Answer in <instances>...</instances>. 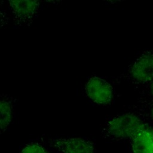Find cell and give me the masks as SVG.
Returning <instances> with one entry per match:
<instances>
[{"instance_id":"6da1fadb","label":"cell","mask_w":153,"mask_h":153,"mask_svg":"<svg viewBox=\"0 0 153 153\" xmlns=\"http://www.w3.org/2000/svg\"><path fill=\"white\" fill-rule=\"evenodd\" d=\"M146 126L143 121L133 113H124L111 119L103 132L107 137L115 139L131 138Z\"/></svg>"},{"instance_id":"7a4b0ae2","label":"cell","mask_w":153,"mask_h":153,"mask_svg":"<svg viewBox=\"0 0 153 153\" xmlns=\"http://www.w3.org/2000/svg\"><path fill=\"white\" fill-rule=\"evenodd\" d=\"M14 24L17 26L30 25L36 19L40 8L38 1H9Z\"/></svg>"},{"instance_id":"3957f363","label":"cell","mask_w":153,"mask_h":153,"mask_svg":"<svg viewBox=\"0 0 153 153\" xmlns=\"http://www.w3.org/2000/svg\"><path fill=\"white\" fill-rule=\"evenodd\" d=\"M129 77L135 83L149 84L153 81V50L140 54L132 63Z\"/></svg>"},{"instance_id":"277c9868","label":"cell","mask_w":153,"mask_h":153,"mask_svg":"<svg viewBox=\"0 0 153 153\" xmlns=\"http://www.w3.org/2000/svg\"><path fill=\"white\" fill-rule=\"evenodd\" d=\"M86 94L94 103L105 105L110 103L114 96L112 85L106 80L98 76L88 79L85 86Z\"/></svg>"},{"instance_id":"5b68a950","label":"cell","mask_w":153,"mask_h":153,"mask_svg":"<svg viewBox=\"0 0 153 153\" xmlns=\"http://www.w3.org/2000/svg\"><path fill=\"white\" fill-rule=\"evenodd\" d=\"M50 145L60 153H96L93 144L81 137L52 139Z\"/></svg>"},{"instance_id":"8992f818","label":"cell","mask_w":153,"mask_h":153,"mask_svg":"<svg viewBox=\"0 0 153 153\" xmlns=\"http://www.w3.org/2000/svg\"><path fill=\"white\" fill-rule=\"evenodd\" d=\"M133 153H153V130L146 126L131 138Z\"/></svg>"},{"instance_id":"52a82bcc","label":"cell","mask_w":153,"mask_h":153,"mask_svg":"<svg viewBox=\"0 0 153 153\" xmlns=\"http://www.w3.org/2000/svg\"><path fill=\"white\" fill-rule=\"evenodd\" d=\"M14 102L11 96L0 95V133L5 131L12 121Z\"/></svg>"},{"instance_id":"ba28073f","label":"cell","mask_w":153,"mask_h":153,"mask_svg":"<svg viewBox=\"0 0 153 153\" xmlns=\"http://www.w3.org/2000/svg\"><path fill=\"white\" fill-rule=\"evenodd\" d=\"M20 153H48V152L41 144L32 142L23 147Z\"/></svg>"},{"instance_id":"9c48e42d","label":"cell","mask_w":153,"mask_h":153,"mask_svg":"<svg viewBox=\"0 0 153 153\" xmlns=\"http://www.w3.org/2000/svg\"><path fill=\"white\" fill-rule=\"evenodd\" d=\"M9 22V17L5 9L2 5L0 4V30L8 24Z\"/></svg>"},{"instance_id":"30bf717a","label":"cell","mask_w":153,"mask_h":153,"mask_svg":"<svg viewBox=\"0 0 153 153\" xmlns=\"http://www.w3.org/2000/svg\"><path fill=\"white\" fill-rule=\"evenodd\" d=\"M149 91L151 96L153 98V81L149 84Z\"/></svg>"},{"instance_id":"8fae6325","label":"cell","mask_w":153,"mask_h":153,"mask_svg":"<svg viewBox=\"0 0 153 153\" xmlns=\"http://www.w3.org/2000/svg\"><path fill=\"white\" fill-rule=\"evenodd\" d=\"M150 116H151L152 120H153V105L150 109Z\"/></svg>"}]
</instances>
